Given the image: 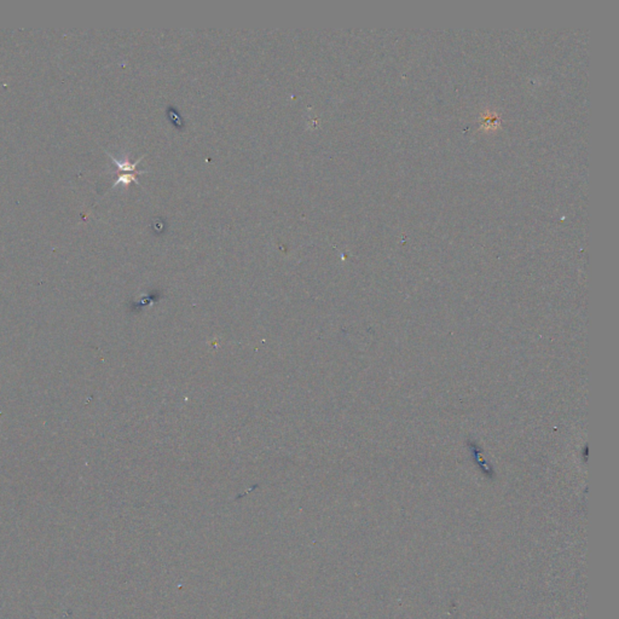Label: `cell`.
I'll return each mask as SVG.
<instances>
[{"instance_id": "1", "label": "cell", "mask_w": 619, "mask_h": 619, "mask_svg": "<svg viewBox=\"0 0 619 619\" xmlns=\"http://www.w3.org/2000/svg\"><path fill=\"white\" fill-rule=\"evenodd\" d=\"M108 155H109L110 159H112L113 161L115 162V165L118 166V170H121V171H127V172H133V171L136 170V167H137V163L141 162V160H142V157H141V159L137 160V161L134 162V163H131L130 161H128V159L121 160V161H120V160H118L117 157H114V156H113L112 154H109V152H108Z\"/></svg>"}, {"instance_id": "2", "label": "cell", "mask_w": 619, "mask_h": 619, "mask_svg": "<svg viewBox=\"0 0 619 619\" xmlns=\"http://www.w3.org/2000/svg\"><path fill=\"white\" fill-rule=\"evenodd\" d=\"M136 176L137 175H134V173H132V175H121L120 177L118 178V180L115 181L114 186L120 185V184H122V185H128V184H130L131 181H136L137 184H139V181L137 180Z\"/></svg>"}]
</instances>
